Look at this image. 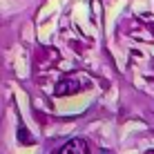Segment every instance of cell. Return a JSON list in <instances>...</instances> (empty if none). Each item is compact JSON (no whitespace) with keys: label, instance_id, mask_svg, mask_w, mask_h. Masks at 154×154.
Listing matches in <instances>:
<instances>
[{"label":"cell","instance_id":"obj_2","mask_svg":"<svg viewBox=\"0 0 154 154\" xmlns=\"http://www.w3.org/2000/svg\"><path fill=\"white\" fill-rule=\"evenodd\" d=\"M58 154H89V150H87V145H85L83 141H72V143H67V145H63V150Z\"/></svg>","mask_w":154,"mask_h":154},{"label":"cell","instance_id":"obj_1","mask_svg":"<svg viewBox=\"0 0 154 154\" xmlns=\"http://www.w3.org/2000/svg\"><path fill=\"white\" fill-rule=\"evenodd\" d=\"M78 89H81V85L74 83L72 78H63V81L56 85V94L58 96H67V94H74V92H78Z\"/></svg>","mask_w":154,"mask_h":154},{"label":"cell","instance_id":"obj_3","mask_svg":"<svg viewBox=\"0 0 154 154\" xmlns=\"http://www.w3.org/2000/svg\"><path fill=\"white\" fill-rule=\"evenodd\" d=\"M150 29H152V31H154V23H152V25H150Z\"/></svg>","mask_w":154,"mask_h":154}]
</instances>
